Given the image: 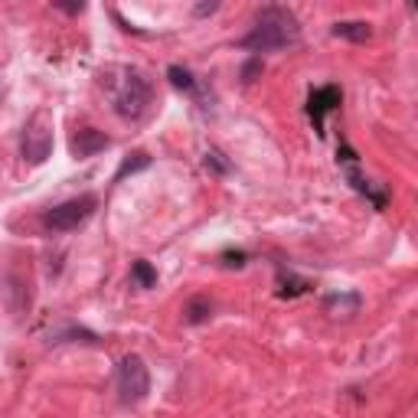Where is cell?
I'll return each mask as SVG.
<instances>
[{"instance_id": "obj_1", "label": "cell", "mask_w": 418, "mask_h": 418, "mask_svg": "<svg viewBox=\"0 0 418 418\" xmlns=\"http://www.w3.org/2000/svg\"><path fill=\"white\" fill-rule=\"evenodd\" d=\"M301 40V23L298 17L291 13L288 7H278V4H268L255 13V23L242 36V50L252 52H274L284 50V46H294Z\"/></svg>"}, {"instance_id": "obj_2", "label": "cell", "mask_w": 418, "mask_h": 418, "mask_svg": "<svg viewBox=\"0 0 418 418\" xmlns=\"http://www.w3.org/2000/svg\"><path fill=\"white\" fill-rule=\"evenodd\" d=\"M115 383H118V395H121L124 405L144 402L147 393H151V373H147V363L137 356V353H128V356L118 363Z\"/></svg>"}, {"instance_id": "obj_3", "label": "cell", "mask_w": 418, "mask_h": 418, "mask_svg": "<svg viewBox=\"0 0 418 418\" xmlns=\"http://www.w3.org/2000/svg\"><path fill=\"white\" fill-rule=\"evenodd\" d=\"M23 161L30 167H40V163L50 161L52 154V118L46 111H36L33 118L26 121V131H23Z\"/></svg>"}, {"instance_id": "obj_4", "label": "cell", "mask_w": 418, "mask_h": 418, "mask_svg": "<svg viewBox=\"0 0 418 418\" xmlns=\"http://www.w3.org/2000/svg\"><path fill=\"white\" fill-rule=\"evenodd\" d=\"M151 105V86L141 72H124L118 92H115V111L121 118H141Z\"/></svg>"}, {"instance_id": "obj_5", "label": "cell", "mask_w": 418, "mask_h": 418, "mask_svg": "<svg viewBox=\"0 0 418 418\" xmlns=\"http://www.w3.org/2000/svg\"><path fill=\"white\" fill-rule=\"evenodd\" d=\"M95 206H98V199L92 193H86V197H76V199H66V203L52 206L50 213L43 216V222H46V229H52V232H72L95 213Z\"/></svg>"}, {"instance_id": "obj_6", "label": "cell", "mask_w": 418, "mask_h": 418, "mask_svg": "<svg viewBox=\"0 0 418 418\" xmlns=\"http://www.w3.org/2000/svg\"><path fill=\"white\" fill-rule=\"evenodd\" d=\"M343 102V92L337 86H324V88H314L308 98V115L310 121H314V128L324 134V118H327V111H333L337 105Z\"/></svg>"}, {"instance_id": "obj_7", "label": "cell", "mask_w": 418, "mask_h": 418, "mask_svg": "<svg viewBox=\"0 0 418 418\" xmlns=\"http://www.w3.org/2000/svg\"><path fill=\"white\" fill-rule=\"evenodd\" d=\"M105 147H108V137L98 128H82L72 137V154L76 157H92V154H98V151H105Z\"/></svg>"}, {"instance_id": "obj_8", "label": "cell", "mask_w": 418, "mask_h": 418, "mask_svg": "<svg viewBox=\"0 0 418 418\" xmlns=\"http://www.w3.org/2000/svg\"><path fill=\"white\" fill-rule=\"evenodd\" d=\"M337 40H350V43H366L369 36H373V26L366 20H343V23H333L330 30Z\"/></svg>"}, {"instance_id": "obj_9", "label": "cell", "mask_w": 418, "mask_h": 418, "mask_svg": "<svg viewBox=\"0 0 418 418\" xmlns=\"http://www.w3.org/2000/svg\"><path fill=\"white\" fill-rule=\"evenodd\" d=\"M151 167V154H144V151H137V154H128L124 161H121V167H118V173H115V180H124V177H131V173H137V170H147Z\"/></svg>"}, {"instance_id": "obj_10", "label": "cell", "mask_w": 418, "mask_h": 418, "mask_svg": "<svg viewBox=\"0 0 418 418\" xmlns=\"http://www.w3.org/2000/svg\"><path fill=\"white\" fill-rule=\"evenodd\" d=\"M131 278H134L137 288H154V284H157V268L141 258V262L131 265Z\"/></svg>"}, {"instance_id": "obj_11", "label": "cell", "mask_w": 418, "mask_h": 418, "mask_svg": "<svg viewBox=\"0 0 418 418\" xmlns=\"http://www.w3.org/2000/svg\"><path fill=\"white\" fill-rule=\"evenodd\" d=\"M183 314H187V324H206V320H209V314H213V304H209V301L206 298H193L187 304V310H183Z\"/></svg>"}, {"instance_id": "obj_12", "label": "cell", "mask_w": 418, "mask_h": 418, "mask_svg": "<svg viewBox=\"0 0 418 418\" xmlns=\"http://www.w3.org/2000/svg\"><path fill=\"white\" fill-rule=\"evenodd\" d=\"M69 340H82V343H98L92 330H76V327H69L62 333H50V343H69Z\"/></svg>"}, {"instance_id": "obj_13", "label": "cell", "mask_w": 418, "mask_h": 418, "mask_svg": "<svg viewBox=\"0 0 418 418\" xmlns=\"http://www.w3.org/2000/svg\"><path fill=\"white\" fill-rule=\"evenodd\" d=\"M324 308H327V310H343V308H350V314H356V310H359V294H330V298L324 301Z\"/></svg>"}, {"instance_id": "obj_14", "label": "cell", "mask_w": 418, "mask_h": 418, "mask_svg": "<svg viewBox=\"0 0 418 418\" xmlns=\"http://www.w3.org/2000/svg\"><path fill=\"white\" fill-rule=\"evenodd\" d=\"M167 79H170L173 86L177 88H197V79H193V72H190V69H183V66H170L167 69Z\"/></svg>"}, {"instance_id": "obj_15", "label": "cell", "mask_w": 418, "mask_h": 418, "mask_svg": "<svg viewBox=\"0 0 418 418\" xmlns=\"http://www.w3.org/2000/svg\"><path fill=\"white\" fill-rule=\"evenodd\" d=\"M281 284H284V288L278 291L281 298H294V294H304V291L310 288L308 281H301V278H291V274H288V278H281Z\"/></svg>"}, {"instance_id": "obj_16", "label": "cell", "mask_w": 418, "mask_h": 418, "mask_svg": "<svg viewBox=\"0 0 418 418\" xmlns=\"http://www.w3.org/2000/svg\"><path fill=\"white\" fill-rule=\"evenodd\" d=\"M206 167H213L216 173H226V170H229V163L222 161L219 151H206Z\"/></svg>"}, {"instance_id": "obj_17", "label": "cell", "mask_w": 418, "mask_h": 418, "mask_svg": "<svg viewBox=\"0 0 418 418\" xmlns=\"http://www.w3.org/2000/svg\"><path fill=\"white\" fill-rule=\"evenodd\" d=\"M222 258H226V265H229V268H232V265H236V268H242V265H245V255H242V252H226Z\"/></svg>"}, {"instance_id": "obj_18", "label": "cell", "mask_w": 418, "mask_h": 418, "mask_svg": "<svg viewBox=\"0 0 418 418\" xmlns=\"http://www.w3.org/2000/svg\"><path fill=\"white\" fill-rule=\"evenodd\" d=\"M255 72H258V62H248L245 72H242V76H245V82H252V76H255Z\"/></svg>"}, {"instance_id": "obj_19", "label": "cell", "mask_w": 418, "mask_h": 418, "mask_svg": "<svg viewBox=\"0 0 418 418\" xmlns=\"http://www.w3.org/2000/svg\"><path fill=\"white\" fill-rule=\"evenodd\" d=\"M213 10H216V4H199L197 13H199V17H206V13H213Z\"/></svg>"}]
</instances>
